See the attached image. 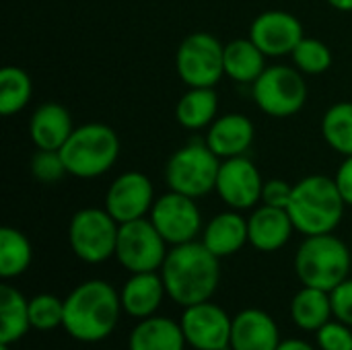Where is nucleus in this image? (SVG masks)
<instances>
[{
    "mask_svg": "<svg viewBox=\"0 0 352 350\" xmlns=\"http://www.w3.org/2000/svg\"><path fill=\"white\" fill-rule=\"evenodd\" d=\"M219 260L202 241L173 245L161 266L167 297L182 307L210 301L221 283Z\"/></svg>",
    "mask_w": 352,
    "mask_h": 350,
    "instance_id": "obj_1",
    "label": "nucleus"
},
{
    "mask_svg": "<svg viewBox=\"0 0 352 350\" xmlns=\"http://www.w3.org/2000/svg\"><path fill=\"white\" fill-rule=\"evenodd\" d=\"M120 293L105 281H87L64 299L62 328L78 342H101L118 326L122 314Z\"/></svg>",
    "mask_w": 352,
    "mask_h": 350,
    "instance_id": "obj_2",
    "label": "nucleus"
},
{
    "mask_svg": "<svg viewBox=\"0 0 352 350\" xmlns=\"http://www.w3.org/2000/svg\"><path fill=\"white\" fill-rule=\"evenodd\" d=\"M346 202L342 200L334 177L307 175L293 186V196L287 206L295 231L305 237L334 233L344 217Z\"/></svg>",
    "mask_w": 352,
    "mask_h": 350,
    "instance_id": "obj_3",
    "label": "nucleus"
},
{
    "mask_svg": "<svg viewBox=\"0 0 352 350\" xmlns=\"http://www.w3.org/2000/svg\"><path fill=\"white\" fill-rule=\"evenodd\" d=\"M351 264L349 245L334 233L305 237L295 254V272L301 285L328 293L349 278Z\"/></svg>",
    "mask_w": 352,
    "mask_h": 350,
    "instance_id": "obj_4",
    "label": "nucleus"
},
{
    "mask_svg": "<svg viewBox=\"0 0 352 350\" xmlns=\"http://www.w3.org/2000/svg\"><path fill=\"white\" fill-rule=\"evenodd\" d=\"M66 171L80 179L107 173L120 157V138L107 124L91 122L72 130L60 149Z\"/></svg>",
    "mask_w": 352,
    "mask_h": 350,
    "instance_id": "obj_5",
    "label": "nucleus"
},
{
    "mask_svg": "<svg viewBox=\"0 0 352 350\" xmlns=\"http://www.w3.org/2000/svg\"><path fill=\"white\" fill-rule=\"evenodd\" d=\"M219 167L221 159L206 142H190L169 157L165 165V182L169 190L198 200L214 190Z\"/></svg>",
    "mask_w": 352,
    "mask_h": 350,
    "instance_id": "obj_6",
    "label": "nucleus"
},
{
    "mask_svg": "<svg viewBox=\"0 0 352 350\" xmlns=\"http://www.w3.org/2000/svg\"><path fill=\"white\" fill-rule=\"evenodd\" d=\"M120 223L105 208H80L68 225V241L74 256L87 264H103L116 256Z\"/></svg>",
    "mask_w": 352,
    "mask_h": 350,
    "instance_id": "obj_7",
    "label": "nucleus"
},
{
    "mask_svg": "<svg viewBox=\"0 0 352 350\" xmlns=\"http://www.w3.org/2000/svg\"><path fill=\"white\" fill-rule=\"evenodd\" d=\"M252 97L260 111L272 118H291L307 101V83L303 72L291 66H266L252 85Z\"/></svg>",
    "mask_w": 352,
    "mask_h": 350,
    "instance_id": "obj_8",
    "label": "nucleus"
},
{
    "mask_svg": "<svg viewBox=\"0 0 352 350\" xmlns=\"http://www.w3.org/2000/svg\"><path fill=\"white\" fill-rule=\"evenodd\" d=\"M175 70L188 87H214L225 76V45L208 31L190 33L177 47Z\"/></svg>",
    "mask_w": 352,
    "mask_h": 350,
    "instance_id": "obj_9",
    "label": "nucleus"
},
{
    "mask_svg": "<svg viewBox=\"0 0 352 350\" xmlns=\"http://www.w3.org/2000/svg\"><path fill=\"white\" fill-rule=\"evenodd\" d=\"M167 252V241L161 237L148 217L120 225L116 260L130 274L161 270Z\"/></svg>",
    "mask_w": 352,
    "mask_h": 350,
    "instance_id": "obj_10",
    "label": "nucleus"
},
{
    "mask_svg": "<svg viewBox=\"0 0 352 350\" xmlns=\"http://www.w3.org/2000/svg\"><path fill=\"white\" fill-rule=\"evenodd\" d=\"M148 219L171 248L196 241L198 233H202V212L198 202L173 190L155 200Z\"/></svg>",
    "mask_w": 352,
    "mask_h": 350,
    "instance_id": "obj_11",
    "label": "nucleus"
},
{
    "mask_svg": "<svg viewBox=\"0 0 352 350\" xmlns=\"http://www.w3.org/2000/svg\"><path fill=\"white\" fill-rule=\"evenodd\" d=\"M264 179L260 169L245 155L223 159L217 175V194L233 210H250L262 202Z\"/></svg>",
    "mask_w": 352,
    "mask_h": 350,
    "instance_id": "obj_12",
    "label": "nucleus"
},
{
    "mask_svg": "<svg viewBox=\"0 0 352 350\" xmlns=\"http://www.w3.org/2000/svg\"><path fill=\"white\" fill-rule=\"evenodd\" d=\"M182 330L194 350H231L233 320L217 303L204 301L184 309Z\"/></svg>",
    "mask_w": 352,
    "mask_h": 350,
    "instance_id": "obj_13",
    "label": "nucleus"
},
{
    "mask_svg": "<svg viewBox=\"0 0 352 350\" xmlns=\"http://www.w3.org/2000/svg\"><path fill=\"white\" fill-rule=\"evenodd\" d=\"M155 200V188L148 175L142 171H126L107 188L105 210L122 225L148 217Z\"/></svg>",
    "mask_w": 352,
    "mask_h": 350,
    "instance_id": "obj_14",
    "label": "nucleus"
},
{
    "mask_svg": "<svg viewBox=\"0 0 352 350\" xmlns=\"http://www.w3.org/2000/svg\"><path fill=\"white\" fill-rule=\"evenodd\" d=\"M303 37L301 21L287 10L260 12L250 27V39L266 54V58L291 56Z\"/></svg>",
    "mask_w": 352,
    "mask_h": 350,
    "instance_id": "obj_15",
    "label": "nucleus"
},
{
    "mask_svg": "<svg viewBox=\"0 0 352 350\" xmlns=\"http://www.w3.org/2000/svg\"><path fill=\"white\" fill-rule=\"evenodd\" d=\"M295 231L291 215L287 208H276L262 204L248 217L250 245L258 252H276L285 248Z\"/></svg>",
    "mask_w": 352,
    "mask_h": 350,
    "instance_id": "obj_16",
    "label": "nucleus"
},
{
    "mask_svg": "<svg viewBox=\"0 0 352 350\" xmlns=\"http://www.w3.org/2000/svg\"><path fill=\"white\" fill-rule=\"evenodd\" d=\"M280 342V330L266 311L248 307L233 318L231 350H276Z\"/></svg>",
    "mask_w": 352,
    "mask_h": 350,
    "instance_id": "obj_17",
    "label": "nucleus"
},
{
    "mask_svg": "<svg viewBox=\"0 0 352 350\" xmlns=\"http://www.w3.org/2000/svg\"><path fill=\"white\" fill-rule=\"evenodd\" d=\"M254 136L256 128L248 116L225 113L208 126L204 142L219 159H231L245 155L254 142Z\"/></svg>",
    "mask_w": 352,
    "mask_h": 350,
    "instance_id": "obj_18",
    "label": "nucleus"
},
{
    "mask_svg": "<svg viewBox=\"0 0 352 350\" xmlns=\"http://www.w3.org/2000/svg\"><path fill=\"white\" fill-rule=\"evenodd\" d=\"M72 130L70 111L56 101L41 103L29 120V138L41 151H60Z\"/></svg>",
    "mask_w": 352,
    "mask_h": 350,
    "instance_id": "obj_19",
    "label": "nucleus"
},
{
    "mask_svg": "<svg viewBox=\"0 0 352 350\" xmlns=\"http://www.w3.org/2000/svg\"><path fill=\"white\" fill-rule=\"evenodd\" d=\"M165 295L167 291L161 272H136L124 283L120 301L124 314L136 320H144L157 314Z\"/></svg>",
    "mask_w": 352,
    "mask_h": 350,
    "instance_id": "obj_20",
    "label": "nucleus"
},
{
    "mask_svg": "<svg viewBox=\"0 0 352 350\" xmlns=\"http://www.w3.org/2000/svg\"><path fill=\"white\" fill-rule=\"evenodd\" d=\"M202 243L217 258H227V256L237 254L245 243H250L248 219L241 217V212L233 208L219 212L202 229Z\"/></svg>",
    "mask_w": 352,
    "mask_h": 350,
    "instance_id": "obj_21",
    "label": "nucleus"
},
{
    "mask_svg": "<svg viewBox=\"0 0 352 350\" xmlns=\"http://www.w3.org/2000/svg\"><path fill=\"white\" fill-rule=\"evenodd\" d=\"M186 344L182 324L159 316L140 320L128 338V350H184Z\"/></svg>",
    "mask_w": 352,
    "mask_h": 350,
    "instance_id": "obj_22",
    "label": "nucleus"
},
{
    "mask_svg": "<svg viewBox=\"0 0 352 350\" xmlns=\"http://www.w3.org/2000/svg\"><path fill=\"white\" fill-rule=\"evenodd\" d=\"M266 70V54L250 39L239 37L225 45V76L241 85H254Z\"/></svg>",
    "mask_w": 352,
    "mask_h": 350,
    "instance_id": "obj_23",
    "label": "nucleus"
},
{
    "mask_svg": "<svg viewBox=\"0 0 352 350\" xmlns=\"http://www.w3.org/2000/svg\"><path fill=\"white\" fill-rule=\"evenodd\" d=\"M219 95L214 87H188L175 105V120L186 130L208 128L217 120Z\"/></svg>",
    "mask_w": 352,
    "mask_h": 350,
    "instance_id": "obj_24",
    "label": "nucleus"
},
{
    "mask_svg": "<svg viewBox=\"0 0 352 350\" xmlns=\"http://www.w3.org/2000/svg\"><path fill=\"white\" fill-rule=\"evenodd\" d=\"M31 330L29 301L21 291L2 283L0 285V342L14 344Z\"/></svg>",
    "mask_w": 352,
    "mask_h": 350,
    "instance_id": "obj_25",
    "label": "nucleus"
},
{
    "mask_svg": "<svg viewBox=\"0 0 352 350\" xmlns=\"http://www.w3.org/2000/svg\"><path fill=\"white\" fill-rule=\"evenodd\" d=\"M330 293L314 287H303L291 301V320L305 332H318L332 320Z\"/></svg>",
    "mask_w": 352,
    "mask_h": 350,
    "instance_id": "obj_26",
    "label": "nucleus"
},
{
    "mask_svg": "<svg viewBox=\"0 0 352 350\" xmlns=\"http://www.w3.org/2000/svg\"><path fill=\"white\" fill-rule=\"evenodd\" d=\"M33 260L29 239L14 227L0 229V276L4 281L21 276Z\"/></svg>",
    "mask_w": 352,
    "mask_h": 350,
    "instance_id": "obj_27",
    "label": "nucleus"
},
{
    "mask_svg": "<svg viewBox=\"0 0 352 350\" xmlns=\"http://www.w3.org/2000/svg\"><path fill=\"white\" fill-rule=\"evenodd\" d=\"M33 95L31 76L16 66H4L0 72V113L14 116L23 111Z\"/></svg>",
    "mask_w": 352,
    "mask_h": 350,
    "instance_id": "obj_28",
    "label": "nucleus"
},
{
    "mask_svg": "<svg viewBox=\"0 0 352 350\" xmlns=\"http://www.w3.org/2000/svg\"><path fill=\"white\" fill-rule=\"evenodd\" d=\"M322 136L330 149L352 157V101H338L324 113Z\"/></svg>",
    "mask_w": 352,
    "mask_h": 350,
    "instance_id": "obj_29",
    "label": "nucleus"
},
{
    "mask_svg": "<svg viewBox=\"0 0 352 350\" xmlns=\"http://www.w3.org/2000/svg\"><path fill=\"white\" fill-rule=\"evenodd\" d=\"M295 68L303 74H324L332 66V50L316 37H303L291 54Z\"/></svg>",
    "mask_w": 352,
    "mask_h": 350,
    "instance_id": "obj_30",
    "label": "nucleus"
},
{
    "mask_svg": "<svg viewBox=\"0 0 352 350\" xmlns=\"http://www.w3.org/2000/svg\"><path fill=\"white\" fill-rule=\"evenodd\" d=\"M29 318L31 328L39 332L56 330L64 324V301H60L56 295L41 293L29 299Z\"/></svg>",
    "mask_w": 352,
    "mask_h": 350,
    "instance_id": "obj_31",
    "label": "nucleus"
},
{
    "mask_svg": "<svg viewBox=\"0 0 352 350\" xmlns=\"http://www.w3.org/2000/svg\"><path fill=\"white\" fill-rule=\"evenodd\" d=\"M29 167H31V175L41 184H56L68 173L60 151H41V149H37V153L31 157Z\"/></svg>",
    "mask_w": 352,
    "mask_h": 350,
    "instance_id": "obj_32",
    "label": "nucleus"
},
{
    "mask_svg": "<svg viewBox=\"0 0 352 350\" xmlns=\"http://www.w3.org/2000/svg\"><path fill=\"white\" fill-rule=\"evenodd\" d=\"M316 336L320 350H352V328L338 320L324 324Z\"/></svg>",
    "mask_w": 352,
    "mask_h": 350,
    "instance_id": "obj_33",
    "label": "nucleus"
},
{
    "mask_svg": "<svg viewBox=\"0 0 352 350\" xmlns=\"http://www.w3.org/2000/svg\"><path fill=\"white\" fill-rule=\"evenodd\" d=\"M330 301L334 318L352 328V278L342 281L336 289L330 291Z\"/></svg>",
    "mask_w": 352,
    "mask_h": 350,
    "instance_id": "obj_34",
    "label": "nucleus"
},
{
    "mask_svg": "<svg viewBox=\"0 0 352 350\" xmlns=\"http://www.w3.org/2000/svg\"><path fill=\"white\" fill-rule=\"evenodd\" d=\"M293 196V186L285 179H268L262 188V204L287 208Z\"/></svg>",
    "mask_w": 352,
    "mask_h": 350,
    "instance_id": "obj_35",
    "label": "nucleus"
},
{
    "mask_svg": "<svg viewBox=\"0 0 352 350\" xmlns=\"http://www.w3.org/2000/svg\"><path fill=\"white\" fill-rule=\"evenodd\" d=\"M334 182L338 186V192L342 196V200L346 202V206H352V157H344V161L340 163Z\"/></svg>",
    "mask_w": 352,
    "mask_h": 350,
    "instance_id": "obj_36",
    "label": "nucleus"
},
{
    "mask_svg": "<svg viewBox=\"0 0 352 350\" xmlns=\"http://www.w3.org/2000/svg\"><path fill=\"white\" fill-rule=\"evenodd\" d=\"M276 350H316L309 342H305V340H297V338H289V340H283L280 344H278V349Z\"/></svg>",
    "mask_w": 352,
    "mask_h": 350,
    "instance_id": "obj_37",
    "label": "nucleus"
},
{
    "mask_svg": "<svg viewBox=\"0 0 352 350\" xmlns=\"http://www.w3.org/2000/svg\"><path fill=\"white\" fill-rule=\"evenodd\" d=\"M326 2L340 12H352V0H326Z\"/></svg>",
    "mask_w": 352,
    "mask_h": 350,
    "instance_id": "obj_38",
    "label": "nucleus"
},
{
    "mask_svg": "<svg viewBox=\"0 0 352 350\" xmlns=\"http://www.w3.org/2000/svg\"><path fill=\"white\" fill-rule=\"evenodd\" d=\"M0 350H10V344H2L0 342Z\"/></svg>",
    "mask_w": 352,
    "mask_h": 350,
    "instance_id": "obj_39",
    "label": "nucleus"
}]
</instances>
